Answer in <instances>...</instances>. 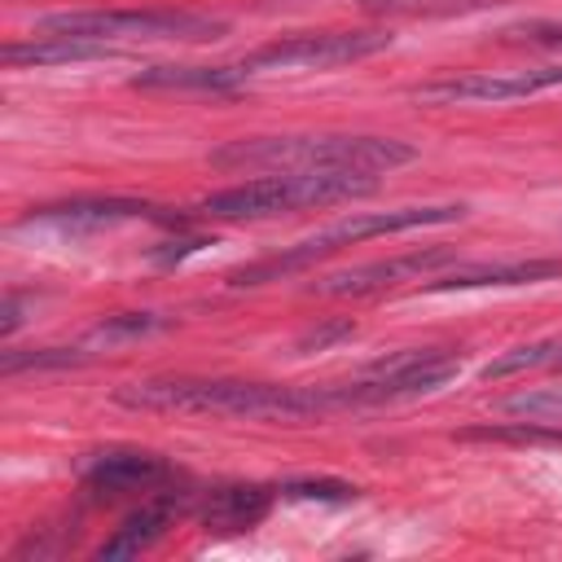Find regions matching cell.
<instances>
[{
  "label": "cell",
  "mask_w": 562,
  "mask_h": 562,
  "mask_svg": "<svg viewBox=\"0 0 562 562\" xmlns=\"http://www.w3.org/2000/svg\"><path fill=\"white\" fill-rule=\"evenodd\" d=\"M92 57H110V44L35 35V40H26V44H4V48H0V61H4V66H57V61H92Z\"/></svg>",
  "instance_id": "16"
},
{
  "label": "cell",
  "mask_w": 562,
  "mask_h": 562,
  "mask_svg": "<svg viewBox=\"0 0 562 562\" xmlns=\"http://www.w3.org/2000/svg\"><path fill=\"white\" fill-rule=\"evenodd\" d=\"M123 408L145 413H202V417H241V422H312L356 408L347 382L329 386H277L246 378H140L114 391Z\"/></svg>",
  "instance_id": "1"
},
{
  "label": "cell",
  "mask_w": 562,
  "mask_h": 562,
  "mask_svg": "<svg viewBox=\"0 0 562 562\" xmlns=\"http://www.w3.org/2000/svg\"><path fill=\"white\" fill-rule=\"evenodd\" d=\"M465 215V202H439V206H395V211H373V215H351V220H338L268 259H255L246 268H233L228 272V285L246 290V285H263V281H281V277H294L303 268H312L316 259L342 250V246H356L364 237H382V233H404V228H426V224H452Z\"/></svg>",
  "instance_id": "5"
},
{
  "label": "cell",
  "mask_w": 562,
  "mask_h": 562,
  "mask_svg": "<svg viewBox=\"0 0 562 562\" xmlns=\"http://www.w3.org/2000/svg\"><path fill=\"white\" fill-rule=\"evenodd\" d=\"M558 347H562V342H531V347H514V351H505L501 360H492V364L483 369V378L492 382V378H509V373H522V369H540V364H553Z\"/></svg>",
  "instance_id": "20"
},
{
  "label": "cell",
  "mask_w": 562,
  "mask_h": 562,
  "mask_svg": "<svg viewBox=\"0 0 562 562\" xmlns=\"http://www.w3.org/2000/svg\"><path fill=\"white\" fill-rule=\"evenodd\" d=\"M277 492L272 487H259V483H228V487H215L202 505V531L211 536H241L250 527H259L272 509Z\"/></svg>",
  "instance_id": "14"
},
{
  "label": "cell",
  "mask_w": 562,
  "mask_h": 562,
  "mask_svg": "<svg viewBox=\"0 0 562 562\" xmlns=\"http://www.w3.org/2000/svg\"><path fill=\"white\" fill-rule=\"evenodd\" d=\"M417 149L395 136L356 132H307V136H255L211 154V167L233 171H391L413 162Z\"/></svg>",
  "instance_id": "2"
},
{
  "label": "cell",
  "mask_w": 562,
  "mask_h": 562,
  "mask_svg": "<svg viewBox=\"0 0 562 562\" xmlns=\"http://www.w3.org/2000/svg\"><path fill=\"white\" fill-rule=\"evenodd\" d=\"M505 35L522 40V44H544V48H562V22H518Z\"/></svg>",
  "instance_id": "23"
},
{
  "label": "cell",
  "mask_w": 562,
  "mask_h": 562,
  "mask_svg": "<svg viewBox=\"0 0 562 562\" xmlns=\"http://www.w3.org/2000/svg\"><path fill=\"white\" fill-rule=\"evenodd\" d=\"M562 277V259H496V263H457L452 272L426 281V290H505V285H536Z\"/></svg>",
  "instance_id": "12"
},
{
  "label": "cell",
  "mask_w": 562,
  "mask_h": 562,
  "mask_svg": "<svg viewBox=\"0 0 562 562\" xmlns=\"http://www.w3.org/2000/svg\"><path fill=\"white\" fill-rule=\"evenodd\" d=\"M18 325H22V299H18V294H9V299H4V316H0V334L9 338Z\"/></svg>",
  "instance_id": "24"
},
{
  "label": "cell",
  "mask_w": 562,
  "mask_h": 562,
  "mask_svg": "<svg viewBox=\"0 0 562 562\" xmlns=\"http://www.w3.org/2000/svg\"><path fill=\"white\" fill-rule=\"evenodd\" d=\"M281 496H290V501H329V505H338V501H356L360 487L347 483V479H290V483L281 487Z\"/></svg>",
  "instance_id": "21"
},
{
  "label": "cell",
  "mask_w": 562,
  "mask_h": 562,
  "mask_svg": "<svg viewBox=\"0 0 562 562\" xmlns=\"http://www.w3.org/2000/svg\"><path fill=\"white\" fill-rule=\"evenodd\" d=\"M562 88V66H536V70H470V75H448L408 88L413 101L422 105H501L518 97H536Z\"/></svg>",
  "instance_id": "8"
},
{
  "label": "cell",
  "mask_w": 562,
  "mask_h": 562,
  "mask_svg": "<svg viewBox=\"0 0 562 562\" xmlns=\"http://www.w3.org/2000/svg\"><path fill=\"white\" fill-rule=\"evenodd\" d=\"M171 321L167 316H158V312H119V316H105L101 325H92L88 329V338H83V347H123V342H136V338H149V334H158V329H167Z\"/></svg>",
  "instance_id": "17"
},
{
  "label": "cell",
  "mask_w": 562,
  "mask_h": 562,
  "mask_svg": "<svg viewBox=\"0 0 562 562\" xmlns=\"http://www.w3.org/2000/svg\"><path fill=\"white\" fill-rule=\"evenodd\" d=\"M452 259H457L452 246H422V250L373 259V263H360V268H347V272H329L312 285V294H321V299H364V294L395 290L404 281H426L435 268H443Z\"/></svg>",
  "instance_id": "9"
},
{
  "label": "cell",
  "mask_w": 562,
  "mask_h": 562,
  "mask_svg": "<svg viewBox=\"0 0 562 562\" xmlns=\"http://www.w3.org/2000/svg\"><path fill=\"white\" fill-rule=\"evenodd\" d=\"M123 220H158V211L140 198H66V202H48V206H31L18 228H66V233H79V228H110V224H123Z\"/></svg>",
  "instance_id": "11"
},
{
  "label": "cell",
  "mask_w": 562,
  "mask_h": 562,
  "mask_svg": "<svg viewBox=\"0 0 562 562\" xmlns=\"http://www.w3.org/2000/svg\"><path fill=\"white\" fill-rule=\"evenodd\" d=\"M180 505H184V492H154V501H145L140 509H132L114 527V536H105L97 544V558H136V553L154 549L167 536V527L176 522Z\"/></svg>",
  "instance_id": "13"
},
{
  "label": "cell",
  "mask_w": 562,
  "mask_h": 562,
  "mask_svg": "<svg viewBox=\"0 0 562 562\" xmlns=\"http://www.w3.org/2000/svg\"><path fill=\"white\" fill-rule=\"evenodd\" d=\"M382 48H391L386 31H303V35H285L241 53L237 70L241 79H255L268 70H334L347 61H364Z\"/></svg>",
  "instance_id": "6"
},
{
  "label": "cell",
  "mask_w": 562,
  "mask_h": 562,
  "mask_svg": "<svg viewBox=\"0 0 562 562\" xmlns=\"http://www.w3.org/2000/svg\"><path fill=\"white\" fill-rule=\"evenodd\" d=\"M378 180L369 171H281L259 176L246 184H228L198 202V215L206 220H268L281 211H307V206H334L373 193Z\"/></svg>",
  "instance_id": "3"
},
{
  "label": "cell",
  "mask_w": 562,
  "mask_h": 562,
  "mask_svg": "<svg viewBox=\"0 0 562 562\" xmlns=\"http://www.w3.org/2000/svg\"><path fill=\"white\" fill-rule=\"evenodd\" d=\"M92 360V347H31V351H4L0 356V373H26V369H75V364H88Z\"/></svg>",
  "instance_id": "18"
},
{
  "label": "cell",
  "mask_w": 562,
  "mask_h": 562,
  "mask_svg": "<svg viewBox=\"0 0 562 562\" xmlns=\"http://www.w3.org/2000/svg\"><path fill=\"white\" fill-rule=\"evenodd\" d=\"M356 334V325L351 321H325V325H312L307 334H299V351H325L329 342H338V338H351Z\"/></svg>",
  "instance_id": "22"
},
{
  "label": "cell",
  "mask_w": 562,
  "mask_h": 562,
  "mask_svg": "<svg viewBox=\"0 0 562 562\" xmlns=\"http://www.w3.org/2000/svg\"><path fill=\"white\" fill-rule=\"evenodd\" d=\"M228 31L224 18L198 9H79L48 13L35 22V35L48 40H88V44H206Z\"/></svg>",
  "instance_id": "4"
},
{
  "label": "cell",
  "mask_w": 562,
  "mask_h": 562,
  "mask_svg": "<svg viewBox=\"0 0 562 562\" xmlns=\"http://www.w3.org/2000/svg\"><path fill=\"white\" fill-rule=\"evenodd\" d=\"M167 483H176V465L140 448H110L83 465V487L92 496H140V492H162Z\"/></svg>",
  "instance_id": "10"
},
{
  "label": "cell",
  "mask_w": 562,
  "mask_h": 562,
  "mask_svg": "<svg viewBox=\"0 0 562 562\" xmlns=\"http://www.w3.org/2000/svg\"><path fill=\"white\" fill-rule=\"evenodd\" d=\"M241 70L237 61H220V66H149L132 79V88L145 92H233L241 88Z\"/></svg>",
  "instance_id": "15"
},
{
  "label": "cell",
  "mask_w": 562,
  "mask_h": 562,
  "mask_svg": "<svg viewBox=\"0 0 562 562\" xmlns=\"http://www.w3.org/2000/svg\"><path fill=\"white\" fill-rule=\"evenodd\" d=\"M461 373V356L443 351V347H413V351H395L378 364H369L360 378H351V400L356 408H373V404H400V400H417L430 395L439 386H448Z\"/></svg>",
  "instance_id": "7"
},
{
  "label": "cell",
  "mask_w": 562,
  "mask_h": 562,
  "mask_svg": "<svg viewBox=\"0 0 562 562\" xmlns=\"http://www.w3.org/2000/svg\"><path fill=\"white\" fill-rule=\"evenodd\" d=\"M509 417H531V422H549V426H562V386H549V391H522L514 400L501 404Z\"/></svg>",
  "instance_id": "19"
}]
</instances>
